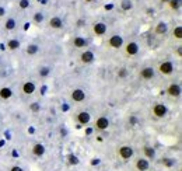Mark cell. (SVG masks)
Listing matches in <instances>:
<instances>
[{"instance_id": "6da1fadb", "label": "cell", "mask_w": 182, "mask_h": 171, "mask_svg": "<svg viewBox=\"0 0 182 171\" xmlns=\"http://www.w3.org/2000/svg\"><path fill=\"white\" fill-rule=\"evenodd\" d=\"M116 154L119 159H122L123 161H129V160L133 157L134 154V150L132 146H128V145H123V146H119L116 150Z\"/></svg>"}, {"instance_id": "7a4b0ae2", "label": "cell", "mask_w": 182, "mask_h": 171, "mask_svg": "<svg viewBox=\"0 0 182 171\" xmlns=\"http://www.w3.org/2000/svg\"><path fill=\"white\" fill-rule=\"evenodd\" d=\"M108 46L112 48V49H119V48H122L123 46V36L118 35V34L112 35L111 38L108 39Z\"/></svg>"}, {"instance_id": "3957f363", "label": "cell", "mask_w": 182, "mask_h": 171, "mask_svg": "<svg viewBox=\"0 0 182 171\" xmlns=\"http://www.w3.org/2000/svg\"><path fill=\"white\" fill-rule=\"evenodd\" d=\"M158 70H160V73H161V74H164V76L172 74V72H174V63H172V62H170V60L161 62V63H160V66H158Z\"/></svg>"}, {"instance_id": "277c9868", "label": "cell", "mask_w": 182, "mask_h": 171, "mask_svg": "<svg viewBox=\"0 0 182 171\" xmlns=\"http://www.w3.org/2000/svg\"><path fill=\"white\" fill-rule=\"evenodd\" d=\"M139 44L137 42H134V41H132V42H128V44L125 45V53L128 56H136L137 53H139Z\"/></svg>"}, {"instance_id": "5b68a950", "label": "cell", "mask_w": 182, "mask_h": 171, "mask_svg": "<svg viewBox=\"0 0 182 171\" xmlns=\"http://www.w3.org/2000/svg\"><path fill=\"white\" fill-rule=\"evenodd\" d=\"M167 112H168L167 107L161 102H157L156 105L153 107V115L156 118H164L165 115H167Z\"/></svg>"}, {"instance_id": "8992f818", "label": "cell", "mask_w": 182, "mask_h": 171, "mask_svg": "<svg viewBox=\"0 0 182 171\" xmlns=\"http://www.w3.org/2000/svg\"><path fill=\"white\" fill-rule=\"evenodd\" d=\"M154 76H156V72H154L153 67L147 66V67H143L142 70H140V78L142 80H151V78H154Z\"/></svg>"}, {"instance_id": "52a82bcc", "label": "cell", "mask_w": 182, "mask_h": 171, "mask_svg": "<svg viewBox=\"0 0 182 171\" xmlns=\"http://www.w3.org/2000/svg\"><path fill=\"white\" fill-rule=\"evenodd\" d=\"M76 119H77L78 125H88L90 121H91V115L87 111H80L76 115Z\"/></svg>"}, {"instance_id": "ba28073f", "label": "cell", "mask_w": 182, "mask_h": 171, "mask_svg": "<svg viewBox=\"0 0 182 171\" xmlns=\"http://www.w3.org/2000/svg\"><path fill=\"white\" fill-rule=\"evenodd\" d=\"M181 86H179L178 83H172L168 86L167 88V94L170 95V97H174V98H178L179 95H181Z\"/></svg>"}, {"instance_id": "9c48e42d", "label": "cell", "mask_w": 182, "mask_h": 171, "mask_svg": "<svg viewBox=\"0 0 182 171\" xmlns=\"http://www.w3.org/2000/svg\"><path fill=\"white\" fill-rule=\"evenodd\" d=\"M70 97H72V100L76 101V102H83V101L86 100V91L81 88H74L72 91V94H70Z\"/></svg>"}, {"instance_id": "30bf717a", "label": "cell", "mask_w": 182, "mask_h": 171, "mask_svg": "<svg viewBox=\"0 0 182 171\" xmlns=\"http://www.w3.org/2000/svg\"><path fill=\"white\" fill-rule=\"evenodd\" d=\"M94 59H95L94 52H91V50H88V49H86V50H84V52L80 55V60H81V63H84V64L92 63V62H94Z\"/></svg>"}, {"instance_id": "8fae6325", "label": "cell", "mask_w": 182, "mask_h": 171, "mask_svg": "<svg viewBox=\"0 0 182 171\" xmlns=\"http://www.w3.org/2000/svg\"><path fill=\"white\" fill-rule=\"evenodd\" d=\"M134 167H136L137 171H147L148 168H150V163H148L147 159H144V157H140V159L136 160V163H134Z\"/></svg>"}, {"instance_id": "7c38bea8", "label": "cell", "mask_w": 182, "mask_h": 171, "mask_svg": "<svg viewBox=\"0 0 182 171\" xmlns=\"http://www.w3.org/2000/svg\"><path fill=\"white\" fill-rule=\"evenodd\" d=\"M35 88H36L35 83L31 81V80H28V81H24V84H22V87H21V91L24 93L25 95H31V94L35 93Z\"/></svg>"}, {"instance_id": "4fadbf2b", "label": "cell", "mask_w": 182, "mask_h": 171, "mask_svg": "<svg viewBox=\"0 0 182 171\" xmlns=\"http://www.w3.org/2000/svg\"><path fill=\"white\" fill-rule=\"evenodd\" d=\"M108 126H109V119L106 116L101 115L100 118H97V121H95V128H97L98 131H105V129H108Z\"/></svg>"}, {"instance_id": "5bb4252c", "label": "cell", "mask_w": 182, "mask_h": 171, "mask_svg": "<svg viewBox=\"0 0 182 171\" xmlns=\"http://www.w3.org/2000/svg\"><path fill=\"white\" fill-rule=\"evenodd\" d=\"M106 30H108V27H106L105 22H95L94 27H92V31H94V34L97 36H102L106 34Z\"/></svg>"}, {"instance_id": "9a60e30c", "label": "cell", "mask_w": 182, "mask_h": 171, "mask_svg": "<svg viewBox=\"0 0 182 171\" xmlns=\"http://www.w3.org/2000/svg\"><path fill=\"white\" fill-rule=\"evenodd\" d=\"M49 27L53 28V30H60L63 27V20L58 16H53L52 18L49 20Z\"/></svg>"}, {"instance_id": "2e32d148", "label": "cell", "mask_w": 182, "mask_h": 171, "mask_svg": "<svg viewBox=\"0 0 182 171\" xmlns=\"http://www.w3.org/2000/svg\"><path fill=\"white\" fill-rule=\"evenodd\" d=\"M143 153H144V159L147 160L156 159V149L151 147V146H144L143 147Z\"/></svg>"}, {"instance_id": "e0dca14e", "label": "cell", "mask_w": 182, "mask_h": 171, "mask_svg": "<svg viewBox=\"0 0 182 171\" xmlns=\"http://www.w3.org/2000/svg\"><path fill=\"white\" fill-rule=\"evenodd\" d=\"M32 154L35 157H42L45 154V146L42 143H36L32 146Z\"/></svg>"}, {"instance_id": "ac0fdd59", "label": "cell", "mask_w": 182, "mask_h": 171, "mask_svg": "<svg viewBox=\"0 0 182 171\" xmlns=\"http://www.w3.org/2000/svg\"><path fill=\"white\" fill-rule=\"evenodd\" d=\"M73 45H74V48H87L88 42H87V39L84 36H74Z\"/></svg>"}, {"instance_id": "d6986e66", "label": "cell", "mask_w": 182, "mask_h": 171, "mask_svg": "<svg viewBox=\"0 0 182 171\" xmlns=\"http://www.w3.org/2000/svg\"><path fill=\"white\" fill-rule=\"evenodd\" d=\"M167 32H168V24L164 21H160L158 24L156 25V34H158V35H165Z\"/></svg>"}, {"instance_id": "ffe728a7", "label": "cell", "mask_w": 182, "mask_h": 171, "mask_svg": "<svg viewBox=\"0 0 182 171\" xmlns=\"http://www.w3.org/2000/svg\"><path fill=\"white\" fill-rule=\"evenodd\" d=\"M13 97V90L10 87H2L0 88V98L2 100H8Z\"/></svg>"}, {"instance_id": "44dd1931", "label": "cell", "mask_w": 182, "mask_h": 171, "mask_svg": "<svg viewBox=\"0 0 182 171\" xmlns=\"http://www.w3.org/2000/svg\"><path fill=\"white\" fill-rule=\"evenodd\" d=\"M161 164L164 165L165 168H172V167H175L176 160L172 159V157H164V159L161 160Z\"/></svg>"}, {"instance_id": "7402d4cb", "label": "cell", "mask_w": 182, "mask_h": 171, "mask_svg": "<svg viewBox=\"0 0 182 171\" xmlns=\"http://www.w3.org/2000/svg\"><path fill=\"white\" fill-rule=\"evenodd\" d=\"M20 46H21V44H20L18 39H14V38H13V39H10V41L7 42V48H8L10 50H17Z\"/></svg>"}, {"instance_id": "603a6c76", "label": "cell", "mask_w": 182, "mask_h": 171, "mask_svg": "<svg viewBox=\"0 0 182 171\" xmlns=\"http://www.w3.org/2000/svg\"><path fill=\"white\" fill-rule=\"evenodd\" d=\"M120 8L123 11H130L133 8V2L132 0H122L120 2Z\"/></svg>"}, {"instance_id": "cb8c5ba5", "label": "cell", "mask_w": 182, "mask_h": 171, "mask_svg": "<svg viewBox=\"0 0 182 171\" xmlns=\"http://www.w3.org/2000/svg\"><path fill=\"white\" fill-rule=\"evenodd\" d=\"M39 52V46L36 44H30L27 46V53L30 56H34V55H36V53Z\"/></svg>"}, {"instance_id": "d4e9b609", "label": "cell", "mask_w": 182, "mask_h": 171, "mask_svg": "<svg viewBox=\"0 0 182 171\" xmlns=\"http://www.w3.org/2000/svg\"><path fill=\"white\" fill-rule=\"evenodd\" d=\"M16 25H17V22L14 18H7V21L4 22V28L7 31H13L14 28H16Z\"/></svg>"}, {"instance_id": "484cf974", "label": "cell", "mask_w": 182, "mask_h": 171, "mask_svg": "<svg viewBox=\"0 0 182 171\" xmlns=\"http://www.w3.org/2000/svg\"><path fill=\"white\" fill-rule=\"evenodd\" d=\"M50 67L49 66H42L41 69H39V77H42V78H45V77H48V76L50 74Z\"/></svg>"}, {"instance_id": "4316f807", "label": "cell", "mask_w": 182, "mask_h": 171, "mask_svg": "<svg viewBox=\"0 0 182 171\" xmlns=\"http://www.w3.org/2000/svg\"><path fill=\"white\" fill-rule=\"evenodd\" d=\"M172 36L175 39H179V41L182 39V27L181 25H176V27L172 30Z\"/></svg>"}, {"instance_id": "83f0119b", "label": "cell", "mask_w": 182, "mask_h": 171, "mask_svg": "<svg viewBox=\"0 0 182 171\" xmlns=\"http://www.w3.org/2000/svg\"><path fill=\"white\" fill-rule=\"evenodd\" d=\"M66 160H67V163H69V165H77L78 163H80L78 161V157L74 156V154H67Z\"/></svg>"}, {"instance_id": "f1b7e54d", "label": "cell", "mask_w": 182, "mask_h": 171, "mask_svg": "<svg viewBox=\"0 0 182 171\" xmlns=\"http://www.w3.org/2000/svg\"><path fill=\"white\" fill-rule=\"evenodd\" d=\"M30 111L31 112H35V114H36V112H39V111H41V104L36 102V101H35V102H31L30 104Z\"/></svg>"}, {"instance_id": "f546056e", "label": "cell", "mask_w": 182, "mask_h": 171, "mask_svg": "<svg viewBox=\"0 0 182 171\" xmlns=\"http://www.w3.org/2000/svg\"><path fill=\"white\" fill-rule=\"evenodd\" d=\"M168 4H170V7L172 8V10H178V8L181 7V0H170Z\"/></svg>"}, {"instance_id": "4dcf8cb0", "label": "cell", "mask_w": 182, "mask_h": 171, "mask_svg": "<svg viewBox=\"0 0 182 171\" xmlns=\"http://www.w3.org/2000/svg\"><path fill=\"white\" fill-rule=\"evenodd\" d=\"M116 76L119 78H126V77H128V69H126V67H120V69L118 70Z\"/></svg>"}, {"instance_id": "1f68e13d", "label": "cell", "mask_w": 182, "mask_h": 171, "mask_svg": "<svg viewBox=\"0 0 182 171\" xmlns=\"http://www.w3.org/2000/svg\"><path fill=\"white\" fill-rule=\"evenodd\" d=\"M44 18H45V16L42 13H35L34 14V21H35L36 24H41V22L44 21Z\"/></svg>"}, {"instance_id": "d6a6232c", "label": "cell", "mask_w": 182, "mask_h": 171, "mask_svg": "<svg viewBox=\"0 0 182 171\" xmlns=\"http://www.w3.org/2000/svg\"><path fill=\"white\" fill-rule=\"evenodd\" d=\"M18 6H20V8L25 10V8L30 7V0H20V2H18Z\"/></svg>"}, {"instance_id": "836d02e7", "label": "cell", "mask_w": 182, "mask_h": 171, "mask_svg": "<svg viewBox=\"0 0 182 171\" xmlns=\"http://www.w3.org/2000/svg\"><path fill=\"white\" fill-rule=\"evenodd\" d=\"M8 171H24V170H22V167H20V165H13Z\"/></svg>"}, {"instance_id": "e575fe53", "label": "cell", "mask_w": 182, "mask_h": 171, "mask_svg": "<svg viewBox=\"0 0 182 171\" xmlns=\"http://www.w3.org/2000/svg\"><path fill=\"white\" fill-rule=\"evenodd\" d=\"M176 55H178V58H181V55H182V46H176Z\"/></svg>"}, {"instance_id": "d590c367", "label": "cell", "mask_w": 182, "mask_h": 171, "mask_svg": "<svg viewBox=\"0 0 182 171\" xmlns=\"http://www.w3.org/2000/svg\"><path fill=\"white\" fill-rule=\"evenodd\" d=\"M91 164H92V165L100 164V159H94V160H92V161H91Z\"/></svg>"}, {"instance_id": "8d00e7d4", "label": "cell", "mask_w": 182, "mask_h": 171, "mask_svg": "<svg viewBox=\"0 0 182 171\" xmlns=\"http://www.w3.org/2000/svg\"><path fill=\"white\" fill-rule=\"evenodd\" d=\"M83 24H84V20H78L77 21V27H83Z\"/></svg>"}, {"instance_id": "74e56055", "label": "cell", "mask_w": 182, "mask_h": 171, "mask_svg": "<svg viewBox=\"0 0 182 171\" xmlns=\"http://www.w3.org/2000/svg\"><path fill=\"white\" fill-rule=\"evenodd\" d=\"M3 14H4V10H3V8H0V16H3Z\"/></svg>"}, {"instance_id": "f35d334b", "label": "cell", "mask_w": 182, "mask_h": 171, "mask_svg": "<svg viewBox=\"0 0 182 171\" xmlns=\"http://www.w3.org/2000/svg\"><path fill=\"white\" fill-rule=\"evenodd\" d=\"M86 3H91V2H94V0H84Z\"/></svg>"}, {"instance_id": "ab89813d", "label": "cell", "mask_w": 182, "mask_h": 171, "mask_svg": "<svg viewBox=\"0 0 182 171\" xmlns=\"http://www.w3.org/2000/svg\"><path fill=\"white\" fill-rule=\"evenodd\" d=\"M162 2H165V3H168V2H170V0H162Z\"/></svg>"}]
</instances>
